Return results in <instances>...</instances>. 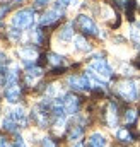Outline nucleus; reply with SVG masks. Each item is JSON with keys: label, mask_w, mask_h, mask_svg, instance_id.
I'll use <instances>...</instances> for the list:
<instances>
[{"label": "nucleus", "mask_w": 140, "mask_h": 147, "mask_svg": "<svg viewBox=\"0 0 140 147\" xmlns=\"http://www.w3.org/2000/svg\"><path fill=\"white\" fill-rule=\"evenodd\" d=\"M116 92L121 99L125 101H137L140 96V91H139V86L137 82L133 80H123L116 86Z\"/></svg>", "instance_id": "f257e3e1"}, {"label": "nucleus", "mask_w": 140, "mask_h": 147, "mask_svg": "<svg viewBox=\"0 0 140 147\" xmlns=\"http://www.w3.org/2000/svg\"><path fill=\"white\" fill-rule=\"evenodd\" d=\"M34 22V10L33 9H21L12 17V26L17 29H28Z\"/></svg>", "instance_id": "f03ea898"}, {"label": "nucleus", "mask_w": 140, "mask_h": 147, "mask_svg": "<svg viewBox=\"0 0 140 147\" xmlns=\"http://www.w3.org/2000/svg\"><path fill=\"white\" fill-rule=\"evenodd\" d=\"M89 70H92L96 75H99L101 79H111V77H113V70H111L109 63H108L106 60H103V58L94 60V62L89 65Z\"/></svg>", "instance_id": "7ed1b4c3"}, {"label": "nucleus", "mask_w": 140, "mask_h": 147, "mask_svg": "<svg viewBox=\"0 0 140 147\" xmlns=\"http://www.w3.org/2000/svg\"><path fill=\"white\" fill-rule=\"evenodd\" d=\"M75 24H77V28H79L84 34H91V36H96V34H98V26H96V22H94L91 17H87V16H79L77 21H75Z\"/></svg>", "instance_id": "20e7f679"}, {"label": "nucleus", "mask_w": 140, "mask_h": 147, "mask_svg": "<svg viewBox=\"0 0 140 147\" xmlns=\"http://www.w3.org/2000/svg\"><path fill=\"white\" fill-rule=\"evenodd\" d=\"M69 86L77 91H89L91 89V80L87 75H72L69 77Z\"/></svg>", "instance_id": "39448f33"}, {"label": "nucleus", "mask_w": 140, "mask_h": 147, "mask_svg": "<svg viewBox=\"0 0 140 147\" xmlns=\"http://www.w3.org/2000/svg\"><path fill=\"white\" fill-rule=\"evenodd\" d=\"M79 106H80V101H79L77 96H73V94H65V96H63V108H65V113L73 115V113L79 111Z\"/></svg>", "instance_id": "423d86ee"}, {"label": "nucleus", "mask_w": 140, "mask_h": 147, "mask_svg": "<svg viewBox=\"0 0 140 147\" xmlns=\"http://www.w3.org/2000/svg\"><path fill=\"white\" fill-rule=\"evenodd\" d=\"M63 16V12L62 10H58V9H51V10H48V12H44V16L41 17V26H50V24H53V22H57L60 17Z\"/></svg>", "instance_id": "0eeeda50"}, {"label": "nucleus", "mask_w": 140, "mask_h": 147, "mask_svg": "<svg viewBox=\"0 0 140 147\" xmlns=\"http://www.w3.org/2000/svg\"><path fill=\"white\" fill-rule=\"evenodd\" d=\"M19 98H21V87H19V84L7 86V89H5V99L9 103H17Z\"/></svg>", "instance_id": "6e6552de"}, {"label": "nucleus", "mask_w": 140, "mask_h": 147, "mask_svg": "<svg viewBox=\"0 0 140 147\" xmlns=\"http://www.w3.org/2000/svg\"><path fill=\"white\" fill-rule=\"evenodd\" d=\"M19 57H21L26 63H31V62L36 60L38 51H36V48H33V46H22V48L19 50Z\"/></svg>", "instance_id": "1a4fd4ad"}, {"label": "nucleus", "mask_w": 140, "mask_h": 147, "mask_svg": "<svg viewBox=\"0 0 140 147\" xmlns=\"http://www.w3.org/2000/svg\"><path fill=\"white\" fill-rule=\"evenodd\" d=\"M89 147H106V137L99 132H94L91 137H89V142H87Z\"/></svg>", "instance_id": "9d476101"}, {"label": "nucleus", "mask_w": 140, "mask_h": 147, "mask_svg": "<svg viewBox=\"0 0 140 147\" xmlns=\"http://www.w3.org/2000/svg\"><path fill=\"white\" fill-rule=\"evenodd\" d=\"M41 75H43V70H41L39 67H29L28 72H26V82H28L29 86H33Z\"/></svg>", "instance_id": "9b49d317"}, {"label": "nucleus", "mask_w": 140, "mask_h": 147, "mask_svg": "<svg viewBox=\"0 0 140 147\" xmlns=\"http://www.w3.org/2000/svg\"><path fill=\"white\" fill-rule=\"evenodd\" d=\"M9 118L10 120H14L17 125L21 123V125H24L26 123V113H24V110L22 108H14V110H10V113H9Z\"/></svg>", "instance_id": "f8f14e48"}, {"label": "nucleus", "mask_w": 140, "mask_h": 147, "mask_svg": "<svg viewBox=\"0 0 140 147\" xmlns=\"http://www.w3.org/2000/svg\"><path fill=\"white\" fill-rule=\"evenodd\" d=\"M116 121H118V108H116L114 103H111L109 108H108V125L111 128H114L116 127Z\"/></svg>", "instance_id": "ddd939ff"}, {"label": "nucleus", "mask_w": 140, "mask_h": 147, "mask_svg": "<svg viewBox=\"0 0 140 147\" xmlns=\"http://www.w3.org/2000/svg\"><path fill=\"white\" fill-rule=\"evenodd\" d=\"M72 38H73V24H72V22H67V24L60 29V39L69 41Z\"/></svg>", "instance_id": "4468645a"}, {"label": "nucleus", "mask_w": 140, "mask_h": 147, "mask_svg": "<svg viewBox=\"0 0 140 147\" xmlns=\"http://www.w3.org/2000/svg\"><path fill=\"white\" fill-rule=\"evenodd\" d=\"M116 139H118L120 142H125V144L133 142V135H132L127 128H120V130L116 132Z\"/></svg>", "instance_id": "2eb2a0df"}, {"label": "nucleus", "mask_w": 140, "mask_h": 147, "mask_svg": "<svg viewBox=\"0 0 140 147\" xmlns=\"http://www.w3.org/2000/svg\"><path fill=\"white\" fill-rule=\"evenodd\" d=\"M73 43H75V48L80 50V51H89V50H91V45H89L82 36H77L73 39Z\"/></svg>", "instance_id": "dca6fc26"}, {"label": "nucleus", "mask_w": 140, "mask_h": 147, "mask_svg": "<svg viewBox=\"0 0 140 147\" xmlns=\"http://www.w3.org/2000/svg\"><path fill=\"white\" fill-rule=\"evenodd\" d=\"M130 36H132V39H133V43H135L137 46H140V22H135V24H133Z\"/></svg>", "instance_id": "f3484780"}, {"label": "nucleus", "mask_w": 140, "mask_h": 147, "mask_svg": "<svg viewBox=\"0 0 140 147\" xmlns=\"http://www.w3.org/2000/svg\"><path fill=\"white\" fill-rule=\"evenodd\" d=\"M82 127H73L72 130H70V134H69V139L70 140H77V139H80L82 137Z\"/></svg>", "instance_id": "a211bd4d"}, {"label": "nucleus", "mask_w": 140, "mask_h": 147, "mask_svg": "<svg viewBox=\"0 0 140 147\" xmlns=\"http://www.w3.org/2000/svg\"><path fill=\"white\" fill-rule=\"evenodd\" d=\"M3 128L9 130V132H15L17 130V123L14 120H10V118H5L3 120Z\"/></svg>", "instance_id": "6ab92c4d"}, {"label": "nucleus", "mask_w": 140, "mask_h": 147, "mask_svg": "<svg viewBox=\"0 0 140 147\" xmlns=\"http://www.w3.org/2000/svg\"><path fill=\"white\" fill-rule=\"evenodd\" d=\"M48 62H50V63H53V65H62V63H63V57L51 53V55L48 57Z\"/></svg>", "instance_id": "aec40b11"}, {"label": "nucleus", "mask_w": 140, "mask_h": 147, "mask_svg": "<svg viewBox=\"0 0 140 147\" xmlns=\"http://www.w3.org/2000/svg\"><path fill=\"white\" fill-rule=\"evenodd\" d=\"M135 120H137V111L128 110L127 111V115H125V123H133Z\"/></svg>", "instance_id": "412c9836"}, {"label": "nucleus", "mask_w": 140, "mask_h": 147, "mask_svg": "<svg viewBox=\"0 0 140 147\" xmlns=\"http://www.w3.org/2000/svg\"><path fill=\"white\" fill-rule=\"evenodd\" d=\"M33 39H34L36 45H41L43 43V31L41 29H34L33 31Z\"/></svg>", "instance_id": "4be33fe9"}, {"label": "nucleus", "mask_w": 140, "mask_h": 147, "mask_svg": "<svg viewBox=\"0 0 140 147\" xmlns=\"http://www.w3.org/2000/svg\"><path fill=\"white\" fill-rule=\"evenodd\" d=\"M69 3H70V0H57V3H55V9H58V10H65L67 7H69Z\"/></svg>", "instance_id": "5701e85b"}, {"label": "nucleus", "mask_w": 140, "mask_h": 147, "mask_svg": "<svg viewBox=\"0 0 140 147\" xmlns=\"http://www.w3.org/2000/svg\"><path fill=\"white\" fill-rule=\"evenodd\" d=\"M7 63H9V58H7L3 53H0V72H2V74H3V70H5Z\"/></svg>", "instance_id": "b1692460"}, {"label": "nucleus", "mask_w": 140, "mask_h": 147, "mask_svg": "<svg viewBox=\"0 0 140 147\" xmlns=\"http://www.w3.org/2000/svg\"><path fill=\"white\" fill-rule=\"evenodd\" d=\"M9 9H10V5L7 3V5H0V21H2V17L9 12Z\"/></svg>", "instance_id": "393cba45"}, {"label": "nucleus", "mask_w": 140, "mask_h": 147, "mask_svg": "<svg viewBox=\"0 0 140 147\" xmlns=\"http://www.w3.org/2000/svg\"><path fill=\"white\" fill-rule=\"evenodd\" d=\"M43 147H57L51 139H43Z\"/></svg>", "instance_id": "a878e982"}, {"label": "nucleus", "mask_w": 140, "mask_h": 147, "mask_svg": "<svg viewBox=\"0 0 140 147\" xmlns=\"http://www.w3.org/2000/svg\"><path fill=\"white\" fill-rule=\"evenodd\" d=\"M10 147H26V144H24V140H22V139H17V140H15Z\"/></svg>", "instance_id": "bb28decb"}, {"label": "nucleus", "mask_w": 140, "mask_h": 147, "mask_svg": "<svg viewBox=\"0 0 140 147\" xmlns=\"http://www.w3.org/2000/svg\"><path fill=\"white\" fill-rule=\"evenodd\" d=\"M48 2H50V0H36L34 3L38 5V7H41V5H44V3H48Z\"/></svg>", "instance_id": "cd10ccee"}, {"label": "nucleus", "mask_w": 140, "mask_h": 147, "mask_svg": "<svg viewBox=\"0 0 140 147\" xmlns=\"http://www.w3.org/2000/svg\"><path fill=\"white\" fill-rule=\"evenodd\" d=\"M0 147H7V140L3 137H0Z\"/></svg>", "instance_id": "c85d7f7f"}, {"label": "nucleus", "mask_w": 140, "mask_h": 147, "mask_svg": "<svg viewBox=\"0 0 140 147\" xmlns=\"http://www.w3.org/2000/svg\"><path fill=\"white\" fill-rule=\"evenodd\" d=\"M19 2H21V0H19Z\"/></svg>", "instance_id": "c756f323"}]
</instances>
